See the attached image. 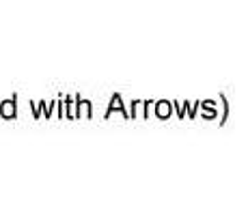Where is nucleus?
Masks as SVG:
<instances>
[{
    "label": "nucleus",
    "mask_w": 248,
    "mask_h": 215,
    "mask_svg": "<svg viewBox=\"0 0 248 215\" xmlns=\"http://www.w3.org/2000/svg\"><path fill=\"white\" fill-rule=\"evenodd\" d=\"M2 116H7V118H11V116H16V106H13V101H4L2 103Z\"/></svg>",
    "instance_id": "obj_1"
},
{
    "label": "nucleus",
    "mask_w": 248,
    "mask_h": 215,
    "mask_svg": "<svg viewBox=\"0 0 248 215\" xmlns=\"http://www.w3.org/2000/svg\"><path fill=\"white\" fill-rule=\"evenodd\" d=\"M170 114V103L169 101H158V116L166 118Z\"/></svg>",
    "instance_id": "obj_2"
}]
</instances>
